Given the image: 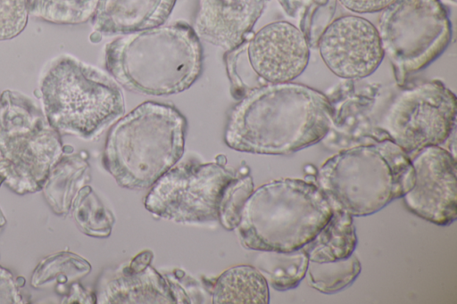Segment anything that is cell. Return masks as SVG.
Segmentation results:
<instances>
[{"label":"cell","instance_id":"1","mask_svg":"<svg viewBox=\"0 0 457 304\" xmlns=\"http://www.w3.org/2000/svg\"><path fill=\"white\" fill-rule=\"evenodd\" d=\"M335 115L329 100L307 86L285 82L246 91L232 109L225 143L258 154H289L321 141Z\"/></svg>","mask_w":457,"mask_h":304},{"label":"cell","instance_id":"2","mask_svg":"<svg viewBox=\"0 0 457 304\" xmlns=\"http://www.w3.org/2000/svg\"><path fill=\"white\" fill-rule=\"evenodd\" d=\"M106 70L126 89L170 95L189 88L203 69V48L185 22L159 26L116 38L105 46Z\"/></svg>","mask_w":457,"mask_h":304},{"label":"cell","instance_id":"3","mask_svg":"<svg viewBox=\"0 0 457 304\" xmlns=\"http://www.w3.org/2000/svg\"><path fill=\"white\" fill-rule=\"evenodd\" d=\"M187 119L174 106L145 102L110 129L103 163L121 187L152 186L184 153Z\"/></svg>","mask_w":457,"mask_h":304},{"label":"cell","instance_id":"4","mask_svg":"<svg viewBox=\"0 0 457 304\" xmlns=\"http://www.w3.org/2000/svg\"><path fill=\"white\" fill-rule=\"evenodd\" d=\"M410 157L390 140L355 145L327 160L317 185L353 217L374 214L402 198L414 184Z\"/></svg>","mask_w":457,"mask_h":304},{"label":"cell","instance_id":"5","mask_svg":"<svg viewBox=\"0 0 457 304\" xmlns=\"http://www.w3.org/2000/svg\"><path fill=\"white\" fill-rule=\"evenodd\" d=\"M331 214L329 200L316 184L283 178L253 191L237 228L246 249L292 251L308 243Z\"/></svg>","mask_w":457,"mask_h":304},{"label":"cell","instance_id":"6","mask_svg":"<svg viewBox=\"0 0 457 304\" xmlns=\"http://www.w3.org/2000/svg\"><path fill=\"white\" fill-rule=\"evenodd\" d=\"M39 91L51 126L60 134L84 139L97 136L125 110L118 83L71 55H62L51 63Z\"/></svg>","mask_w":457,"mask_h":304},{"label":"cell","instance_id":"7","mask_svg":"<svg viewBox=\"0 0 457 304\" xmlns=\"http://www.w3.org/2000/svg\"><path fill=\"white\" fill-rule=\"evenodd\" d=\"M63 152L60 133L30 98L0 91V186L18 194L42 190Z\"/></svg>","mask_w":457,"mask_h":304},{"label":"cell","instance_id":"8","mask_svg":"<svg viewBox=\"0 0 457 304\" xmlns=\"http://www.w3.org/2000/svg\"><path fill=\"white\" fill-rule=\"evenodd\" d=\"M455 119V94L432 80L397 94L371 115L368 131L375 141L390 140L411 158L425 147L445 143Z\"/></svg>","mask_w":457,"mask_h":304},{"label":"cell","instance_id":"9","mask_svg":"<svg viewBox=\"0 0 457 304\" xmlns=\"http://www.w3.org/2000/svg\"><path fill=\"white\" fill-rule=\"evenodd\" d=\"M377 29L399 85L438 58L452 36L440 0H395L382 10Z\"/></svg>","mask_w":457,"mask_h":304},{"label":"cell","instance_id":"10","mask_svg":"<svg viewBox=\"0 0 457 304\" xmlns=\"http://www.w3.org/2000/svg\"><path fill=\"white\" fill-rule=\"evenodd\" d=\"M235 177L221 162H185L172 167L152 185L145 207L154 215L177 223L218 220L222 190Z\"/></svg>","mask_w":457,"mask_h":304},{"label":"cell","instance_id":"11","mask_svg":"<svg viewBox=\"0 0 457 304\" xmlns=\"http://www.w3.org/2000/svg\"><path fill=\"white\" fill-rule=\"evenodd\" d=\"M309 56V43L302 30L287 21H275L228 50L224 59L245 61L259 78L276 84L300 76Z\"/></svg>","mask_w":457,"mask_h":304},{"label":"cell","instance_id":"12","mask_svg":"<svg viewBox=\"0 0 457 304\" xmlns=\"http://www.w3.org/2000/svg\"><path fill=\"white\" fill-rule=\"evenodd\" d=\"M410 159L415 180L402 197L405 206L436 225L452 224L457 217L455 158L440 145H431Z\"/></svg>","mask_w":457,"mask_h":304},{"label":"cell","instance_id":"13","mask_svg":"<svg viewBox=\"0 0 457 304\" xmlns=\"http://www.w3.org/2000/svg\"><path fill=\"white\" fill-rule=\"evenodd\" d=\"M316 45L328 69L342 78L370 76L385 55L377 28L355 15L342 16L328 23Z\"/></svg>","mask_w":457,"mask_h":304},{"label":"cell","instance_id":"14","mask_svg":"<svg viewBox=\"0 0 457 304\" xmlns=\"http://www.w3.org/2000/svg\"><path fill=\"white\" fill-rule=\"evenodd\" d=\"M145 251L111 278H102L96 292L100 304L177 303L171 283L150 266Z\"/></svg>","mask_w":457,"mask_h":304},{"label":"cell","instance_id":"15","mask_svg":"<svg viewBox=\"0 0 457 304\" xmlns=\"http://www.w3.org/2000/svg\"><path fill=\"white\" fill-rule=\"evenodd\" d=\"M268 0H199L195 20L197 36L226 51L244 42Z\"/></svg>","mask_w":457,"mask_h":304},{"label":"cell","instance_id":"16","mask_svg":"<svg viewBox=\"0 0 457 304\" xmlns=\"http://www.w3.org/2000/svg\"><path fill=\"white\" fill-rule=\"evenodd\" d=\"M175 4L176 0H99L91 22L102 35H126L162 25Z\"/></svg>","mask_w":457,"mask_h":304},{"label":"cell","instance_id":"17","mask_svg":"<svg viewBox=\"0 0 457 304\" xmlns=\"http://www.w3.org/2000/svg\"><path fill=\"white\" fill-rule=\"evenodd\" d=\"M90 181V167L80 153L63 155L51 168L42 190L56 215H67L79 190Z\"/></svg>","mask_w":457,"mask_h":304},{"label":"cell","instance_id":"18","mask_svg":"<svg viewBox=\"0 0 457 304\" xmlns=\"http://www.w3.org/2000/svg\"><path fill=\"white\" fill-rule=\"evenodd\" d=\"M332 214L317 234L303 248L309 261L330 262L345 259L353 253L357 236L353 216L331 204Z\"/></svg>","mask_w":457,"mask_h":304},{"label":"cell","instance_id":"19","mask_svg":"<svg viewBox=\"0 0 457 304\" xmlns=\"http://www.w3.org/2000/svg\"><path fill=\"white\" fill-rule=\"evenodd\" d=\"M212 303L267 304L268 282L255 267L241 265L224 271L212 286Z\"/></svg>","mask_w":457,"mask_h":304},{"label":"cell","instance_id":"20","mask_svg":"<svg viewBox=\"0 0 457 304\" xmlns=\"http://www.w3.org/2000/svg\"><path fill=\"white\" fill-rule=\"evenodd\" d=\"M261 273L278 291L295 288L305 276L309 259L303 248L292 251H265Z\"/></svg>","mask_w":457,"mask_h":304},{"label":"cell","instance_id":"21","mask_svg":"<svg viewBox=\"0 0 457 304\" xmlns=\"http://www.w3.org/2000/svg\"><path fill=\"white\" fill-rule=\"evenodd\" d=\"M90 270V264L79 255L67 251L55 253L40 261L32 274L31 285L37 288L56 281L57 291L63 293V285H71Z\"/></svg>","mask_w":457,"mask_h":304},{"label":"cell","instance_id":"22","mask_svg":"<svg viewBox=\"0 0 457 304\" xmlns=\"http://www.w3.org/2000/svg\"><path fill=\"white\" fill-rule=\"evenodd\" d=\"M361 270L354 253L330 262L309 261L307 272L310 285L322 293L338 292L350 286Z\"/></svg>","mask_w":457,"mask_h":304},{"label":"cell","instance_id":"23","mask_svg":"<svg viewBox=\"0 0 457 304\" xmlns=\"http://www.w3.org/2000/svg\"><path fill=\"white\" fill-rule=\"evenodd\" d=\"M71 210L75 223L85 234L98 238L110 235L115 218L89 185L79 190Z\"/></svg>","mask_w":457,"mask_h":304},{"label":"cell","instance_id":"24","mask_svg":"<svg viewBox=\"0 0 457 304\" xmlns=\"http://www.w3.org/2000/svg\"><path fill=\"white\" fill-rule=\"evenodd\" d=\"M99 0H28L32 16L56 24H79L94 15Z\"/></svg>","mask_w":457,"mask_h":304},{"label":"cell","instance_id":"25","mask_svg":"<svg viewBox=\"0 0 457 304\" xmlns=\"http://www.w3.org/2000/svg\"><path fill=\"white\" fill-rule=\"evenodd\" d=\"M253 191L249 175L233 177L223 188L218 204V220L227 230L237 228L244 205Z\"/></svg>","mask_w":457,"mask_h":304},{"label":"cell","instance_id":"26","mask_svg":"<svg viewBox=\"0 0 457 304\" xmlns=\"http://www.w3.org/2000/svg\"><path fill=\"white\" fill-rule=\"evenodd\" d=\"M29 13L28 0H0V41L21 33Z\"/></svg>","mask_w":457,"mask_h":304},{"label":"cell","instance_id":"27","mask_svg":"<svg viewBox=\"0 0 457 304\" xmlns=\"http://www.w3.org/2000/svg\"><path fill=\"white\" fill-rule=\"evenodd\" d=\"M284 11L290 16L295 17L302 12V19L307 17L314 11L325 8L335 7L336 0H278Z\"/></svg>","mask_w":457,"mask_h":304},{"label":"cell","instance_id":"28","mask_svg":"<svg viewBox=\"0 0 457 304\" xmlns=\"http://www.w3.org/2000/svg\"><path fill=\"white\" fill-rule=\"evenodd\" d=\"M20 286L18 279L9 270L0 266V304L25 303Z\"/></svg>","mask_w":457,"mask_h":304},{"label":"cell","instance_id":"29","mask_svg":"<svg viewBox=\"0 0 457 304\" xmlns=\"http://www.w3.org/2000/svg\"><path fill=\"white\" fill-rule=\"evenodd\" d=\"M347 10L357 13H370L384 10L395 0H338Z\"/></svg>","mask_w":457,"mask_h":304},{"label":"cell","instance_id":"30","mask_svg":"<svg viewBox=\"0 0 457 304\" xmlns=\"http://www.w3.org/2000/svg\"><path fill=\"white\" fill-rule=\"evenodd\" d=\"M62 303H87L96 302V293L87 291L80 283H72L67 293L64 295Z\"/></svg>","mask_w":457,"mask_h":304},{"label":"cell","instance_id":"31","mask_svg":"<svg viewBox=\"0 0 457 304\" xmlns=\"http://www.w3.org/2000/svg\"><path fill=\"white\" fill-rule=\"evenodd\" d=\"M5 223H6V219L0 209V227L4 226L5 225Z\"/></svg>","mask_w":457,"mask_h":304},{"label":"cell","instance_id":"32","mask_svg":"<svg viewBox=\"0 0 457 304\" xmlns=\"http://www.w3.org/2000/svg\"><path fill=\"white\" fill-rule=\"evenodd\" d=\"M451 1L452 3L455 4L456 3V0H449Z\"/></svg>","mask_w":457,"mask_h":304}]
</instances>
